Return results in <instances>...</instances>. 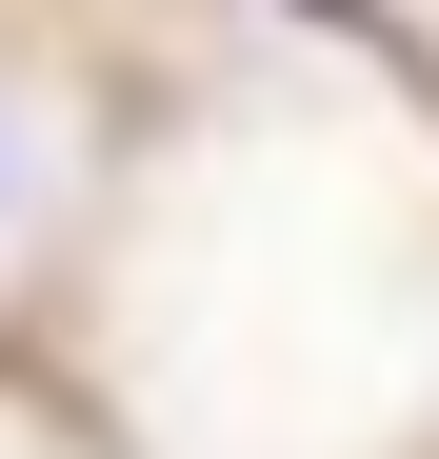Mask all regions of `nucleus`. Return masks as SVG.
Listing matches in <instances>:
<instances>
[{
	"instance_id": "1",
	"label": "nucleus",
	"mask_w": 439,
	"mask_h": 459,
	"mask_svg": "<svg viewBox=\"0 0 439 459\" xmlns=\"http://www.w3.org/2000/svg\"><path fill=\"white\" fill-rule=\"evenodd\" d=\"M300 21H380V0H300Z\"/></svg>"
},
{
	"instance_id": "2",
	"label": "nucleus",
	"mask_w": 439,
	"mask_h": 459,
	"mask_svg": "<svg viewBox=\"0 0 439 459\" xmlns=\"http://www.w3.org/2000/svg\"><path fill=\"white\" fill-rule=\"evenodd\" d=\"M0 200H21V180H0Z\"/></svg>"
}]
</instances>
